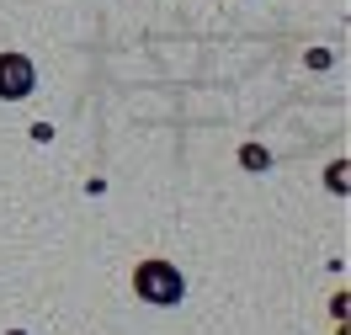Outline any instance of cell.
<instances>
[{
	"label": "cell",
	"instance_id": "3957f363",
	"mask_svg": "<svg viewBox=\"0 0 351 335\" xmlns=\"http://www.w3.org/2000/svg\"><path fill=\"white\" fill-rule=\"evenodd\" d=\"M245 165H250V171H261V165H266V149H256V144H250V149H245Z\"/></svg>",
	"mask_w": 351,
	"mask_h": 335
},
{
	"label": "cell",
	"instance_id": "7a4b0ae2",
	"mask_svg": "<svg viewBox=\"0 0 351 335\" xmlns=\"http://www.w3.org/2000/svg\"><path fill=\"white\" fill-rule=\"evenodd\" d=\"M38 75H32V59L27 53H0V96L16 101V96H32Z\"/></svg>",
	"mask_w": 351,
	"mask_h": 335
},
{
	"label": "cell",
	"instance_id": "6da1fadb",
	"mask_svg": "<svg viewBox=\"0 0 351 335\" xmlns=\"http://www.w3.org/2000/svg\"><path fill=\"white\" fill-rule=\"evenodd\" d=\"M133 288H138V298H149V303H176L186 293V282H181V271L171 261H144V266L133 271Z\"/></svg>",
	"mask_w": 351,
	"mask_h": 335
}]
</instances>
